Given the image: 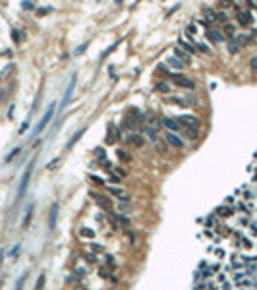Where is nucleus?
Instances as JSON below:
<instances>
[{"mask_svg": "<svg viewBox=\"0 0 257 290\" xmlns=\"http://www.w3.org/2000/svg\"><path fill=\"white\" fill-rule=\"evenodd\" d=\"M31 217H33V205H29V207H27V213H25V217H23V228H27V226H29Z\"/></svg>", "mask_w": 257, "mask_h": 290, "instance_id": "nucleus-22", "label": "nucleus"}, {"mask_svg": "<svg viewBox=\"0 0 257 290\" xmlns=\"http://www.w3.org/2000/svg\"><path fill=\"white\" fill-rule=\"evenodd\" d=\"M108 130H110V133H112V126H108ZM116 137H120V132H116ZM106 141H108V143H112V141H114V136H108Z\"/></svg>", "mask_w": 257, "mask_h": 290, "instance_id": "nucleus-46", "label": "nucleus"}, {"mask_svg": "<svg viewBox=\"0 0 257 290\" xmlns=\"http://www.w3.org/2000/svg\"><path fill=\"white\" fill-rule=\"evenodd\" d=\"M89 250H91L93 253H103V251H105V248H103V246H99V244H93V242L89 244Z\"/></svg>", "mask_w": 257, "mask_h": 290, "instance_id": "nucleus-27", "label": "nucleus"}, {"mask_svg": "<svg viewBox=\"0 0 257 290\" xmlns=\"http://www.w3.org/2000/svg\"><path fill=\"white\" fill-rule=\"evenodd\" d=\"M80 236L91 240V238H95V230H91V228H81V230H80Z\"/></svg>", "mask_w": 257, "mask_h": 290, "instance_id": "nucleus-23", "label": "nucleus"}, {"mask_svg": "<svg viewBox=\"0 0 257 290\" xmlns=\"http://www.w3.org/2000/svg\"><path fill=\"white\" fill-rule=\"evenodd\" d=\"M166 103L168 105H180V106H184V105H188L182 97H166Z\"/></svg>", "mask_w": 257, "mask_h": 290, "instance_id": "nucleus-15", "label": "nucleus"}, {"mask_svg": "<svg viewBox=\"0 0 257 290\" xmlns=\"http://www.w3.org/2000/svg\"><path fill=\"white\" fill-rule=\"evenodd\" d=\"M21 8H23V10H33V8H35V4H33L31 0H23V2H21Z\"/></svg>", "mask_w": 257, "mask_h": 290, "instance_id": "nucleus-34", "label": "nucleus"}, {"mask_svg": "<svg viewBox=\"0 0 257 290\" xmlns=\"http://www.w3.org/2000/svg\"><path fill=\"white\" fill-rule=\"evenodd\" d=\"M31 174H33V163L27 164V168L23 172V176H21V184H19V189H18V199H21L25 195V189L29 186V180H31Z\"/></svg>", "mask_w": 257, "mask_h": 290, "instance_id": "nucleus-1", "label": "nucleus"}, {"mask_svg": "<svg viewBox=\"0 0 257 290\" xmlns=\"http://www.w3.org/2000/svg\"><path fill=\"white\" fill-rule=\"evenodd\" d=\"M130 141H131L133 145H136V147H139V149H141L143 145H145V139H143V137L139 136V133H133V136L130 137Z\"/></svg>", "mask_w": 257, "mask_h": 290, "instance_id": "nucleus-13", "label": "nucleus"}, {"mask_svg": "<svg viewBox=\"0 0 257 290\" xmlns=\"http://www.w3.org/2000/svg\"><path fill=\"white\" fill-rule=\"evenodd\" d=\"M99 277H100V278H108L110 275H108V271H106V269H103V267H100V269H99Z\"/></svg>", "mask_w": 257, "mask_h": 290, "instance_id": "nucleus-43", "label": "nucleus"}, {"mask_svg": "<svg viewBox=\"0 0 257 290\" xmlns=\"http://www.w3.org/2000/svg\"><path fill=\"white\" fill-rule=\"evenodd\" d=\"M217 215H220V217H230V215H232V209H230L228 205H222V207L217 209Z\"/></svg>", "mask_w": 257, "mask_h": 290, "instance_id": "nucleus-20", "label": "nucleus"}, {"mask_svg": "<svg viewBox=\"0 0 257 290\" xmlns=\"http://www.w3.org/2000/svg\"><path fill=\"white\" fill-rule=\"evenodd\" d=\"M197 31V27H195V23H189L188 25V29H186V35H193V33Z\"/></svg>", "mask_w": 257, "mask_h": 290, "instance_id": "nucleus-37", "label": "nucleus"}, {"mask_svg": "<svg viewBox=\"0 0 257 290\" xmlns=\"http://www.w3.org/2000/svg\"><path fill=\"white\" fill-rule=\"evenodd\" d=\"M249 68H251V70H255V72H257V56H253V58H251V60H249Z\"/></svg>", "mask_w": 257, "mask_h": 290, "instance_id": "nucleus-48", "label": "nucleus"}, {"mask_svg": "<svg viewBox=\"0 0 257 290\" xmlns=\"http://www.w3.org/2000/svg\"><path fill=\"white\" fill-rule=\"evenodd\" d=\"M180 47H182L184 50H188L189 54H195V47H193V44H189L188 41H180Z\"/></svg>", "mask_w": 257, "mask_h": 290, "instance_id": "nucleus-25", "label": "nucleus"}, {"mask_svg": "<svg viewBox=\"0 0 257 290\" xmlns=\"http://www.w3.org/2000/svg\"><path fill=\"white\" fill-rule=\"evenodd\" d=\"M95 201H97L99 207H103V209H106V211H112V203H110L106 197H100V195H99V197H95Z\"/></svg>", "mask_w": 257, "mask_h": 290, "instance_id": "nucleus-12", "label": "nucleus"}, {"mask_svg": "<svg viewBox=\"0 0 257 290\" xmlns=\"http://www.w3.org/2000/svg\"><path fill=\"white\" fill-rule=\"evenodd\" d=\"M240 267L244 269V263H242V261H236V263H234V267H232V269H240Z\"/></svg>", "mask_w": 257, "mask_h": 290, "instance_id": "nucleus-57", "label": "nucleus"}, {"mask_svg": "<svg viewBox=\"0 0 257 290\" xmlns=\"http://www.w3.org/2000/svg\"><path fill=\"white\" fill-rule=\"evenodd\" d=\"M218 6L220 8H228V6H234V2H232V0H220Z\"/></svg>", "mask_w": 257, "mask_h": 290, "instance_id": "nucleus-38", "label": "nucleus"}, {"mask_svg": "<svg viewBox=\"0 0 257 290\" xmlns=\"http://www.w3.org/2000/svg\"><path fill=\"white\" fill-rule=\"evenodd\" d=\"M116 47H118V41H116V43H114V44H110V47H108V49H106V50H105V52H103V58H105V56H108V54H110V52H112V50H114V49H116Z\"/></svg>", "mask_w": 257, "mask_h": 290, "instance_id": "nucleus-36", "label": "nucleus"}, {"mask_svg": "<svg viewBox=\"0 0 257 290\" xmlns=\"http://www.w3.org/2000/svg\"><path fill=\"white\" fill-rule=\"evenodd\" d=\"M49 12H50V8H39L37 10V16H47Z\"/></svg>", "mask_w": 257, "mask_h": 290, "instance_id": "nucleus-44", "label": "nucleus"}, {"mask_svg": "<svg viewBox=\"0 0 257 290\" xmlns=\"http://www.w3.org/2000/svg\"><path fill=\"white\" fill-rule=\"evenodd\" d=\"M145 133H147V137L151 139V141H157V128L155 126H149V128H145Z\"/></svg>", "mask_w": 257, "mask_h": 290, "instance_id": "nucleus-16", "label": "nucleus"}, {"mask_svg": "<svg viewBox=\"0 0 257 290\" xmlns=\"http://www.w3.org/2000/svg\"><path fill=\"white\" fill-rule=\"evenodd\" d=\"M238 211L245 213V211H248V205H245V203H238Z\"/></svg>", "mask_w": 257, "mask_h": 290, "instance_id": "nucleus-53", "label": "nucleus"}, {"mask_svg": "<svg viewBox=\"0 0 257 290\" xmlns=\"http://www.w3.org/2000/svg\"><path fill=\"white\" fill-rule=\"evenodd\" d=\"M25 277H27V275H23V277H21L19 281L16 282V288H21V284H23V281H25Z\"/></svg>", "mask_w": 257, "mask_h": 290, "instance_id": "nucleus-55", "label": "nucleus"}, {"mask_svg": "<svg viewBox=\"0 0 257 290\" xmlns=\"http://www.w3.org/2000/svg\"><path fill=\"white\" fill-rule=\"evenodd\" d=\"M155 89H157L159 93H170V85L166 81H157V85H155Z\"/></svg>", "mask_w": 257, "mask_h": 290, "instance_id": "nucleus-14", "label": "nucleus"}, {"mask_svg": "<svg viewBox=\"0 0 257 290\" xmlns=\"http://www.w3.org/2000/svg\"><path fill=\"white\" fill-rule=\"evenodd\" d=\"M172 80H174V83L176 85H180V87H184V89H195V83L189 80V77H186V75H172Z\"/></svg>", "mask_w": 257, "mask_h": 290, "instance_id": "nucleus-4", "label": "nucleus"}, {"mask_svg": "<svg viewBox=\"0 0 257 290\" xmlns=\"http://www.w3.org/2000/svg\"><path fill=\"white\" fill-rule=\"evenodd\" d=\"M85 49H87V43H83V44H80V47H77V49H75V54H81V52H83Z\"/></svg>", "mask_w": 257, "mask_h": 290, "instance_id": "nucleus-49", "label": "nucleus"}, {"mask_svg": "<svg viewBox=\"0 0 257 290\" xmlns=\"http://www.w3.org/2000/svg\"><path fill=\"white\" fill-rule=\"evenodd\" d=\"M18 251H19V244H18V246H14V250L10 251V257H16V255H18Z\"/></svg>", "mask_w": 257, "mask_h": 290, "instance_id": "nucleus-52", "label": "nucleus"}, {"mask_svg": "<svg viewBox=\"0 0 257 290\" xmlns=\"http://www.w3.org/2000/svg\"><path fill=\"white\" fill-rule=\"evenodd\" d=\"M116 220H118V222H122L124 226H131V220H130L128 217H124V215H116Z\"/></svg>", "mask_w": 257, "mask_h": 290, "instance_id": "nucleus-29", "label": "nucleus"}, {"mask_svg": "<svg viewBox=\"0 0 257 290\" xmlns=\"http://www.w3.org/2000/svg\"><path fill=\"white\" fill-rule=\"evenodd\" d=\"M43 286H44V275H41V277L37 278V286H35V288H43Z\"/></svg>", "mask_w": 257, "mask_h": 290, "instance_id": "nucleus-47", "label": "nucleus"}, {"mask_svg": "<svg viewBox=\"0 0 257 290\" xmlns=\"http://www.w3.org/2000/svg\"><path fill=\"white\" fill-rule=\"evenodd\" d=\"M54 108H56V105H50L49 108H47V112H44V116L41 118V122H39V124H37V128H35V132H33V133H35V136H37V133H41L44 128H47L49 126V122L52 120V114H54Z\"/></svg>", "mask_w": 257, "mask_h": 290, "instance_id": "nucleus-2", "label": "nucleus"}, {"mask_svg": "<svg viewBox=\"0 0 257 290\" xmlns=\"http://www.w3.org/2000/svg\"><path fill=\"white\" fill-rule=\"evenodd\" d=\"M116 172H118L120 176H126V170H124V168H116Z\"/></svg>", "mask_w": 257, "mask_h": 290, "instance_id": "nucleus-63", "label": "nucleus"}, {"mask_svg": "<svg viewBox=\"0 0 257 290\" xmlns=\"http://www.w3.org/2000/svg\"><path fill=\"white\" fill-rule=\"evenodd\" d=\"M178 122H180L182 126H186V128H197V126H199V120H197L195 116H192V114L180 116V118H178Z\"/></svg>", "mask_w": 257, "mask_h": 290, "instance_id": "nucleus-6", "label": "nucleus"}, {"mask_svg": "<svg viewBox=\"0 0 257 290\" xmlns=\"http://www.w3.org/2000/svg\"><path fill=\"white\" fill-rule=\"evenodd\" d=\"M236 286L238 288H251V286H255V282L251 281V278L242 277V278H238V281H236Z\"/></svg>", "mask_w": 257, "mask_h": 290, "instance_id": "nucleus-11", "label": "nucleus"}, {"mask_svg": "<svg viewBox=\"0 0 257 290\" xmlns=\"http://www.w3.org/2000/svg\"><path fill=\"white\" fill-rule=\"evenodd\" d=\"M197 23H201V25H205V27H209V25H211L209 21H205V19H197Z\"/></svg>", "mask_w": 257, "mask_h": 290, "instance_id": "nucleus-58", "label": "nucleus"}, {"mask_svg": "<svg viewBox=\"0 0 257 290\" xmlns=\"http://www.w3.org/2000/svg\"><path fill=\"white\" fill-rule=\"evenodd\" d=\"M27 128H29V122H23V124H21V128H19V133H23Z\"/></svg>", "mask_w": 257, "mask_h": 290, "instance_id": "nucleus-54", "label": "nucleus"}, {"mask_svg": "<svg viewBox=\"0 0 257 290\" xmlns=\"http://www.w3.org/2000/svg\"><path fill=\"white\" fill-rule=\"evenodd\" d=\"M116 157H118L122 163H130V161H131V157H130L126 151H122V149H116Z\"/></svg>", "mask_w": 257, "mask_h": 290, "instance_id": "nucleus-21", "label": "nucleus"}, {"mask_svg": "<svg viewBox=\"0 0 257 290\" xmlns=\"http://www.w3.org/2000/svg\"><path fill=\"white\" fill-rule=\"evenodd\" d=\"M205 37H207V41H213V43H222V41H224V33H220V31H217V29H207Z\"/></svg>", "mask_w": 257, "mask_h": 290, "instance_id": "nucleus-7", "label": "nucleus"}, {"mask_svg": "<svg viewBox=\"0 0 257 290\" xmlns=\"http://www.w3.org/2000/svg\"><path fill=\"white\" fill-rule=\"evenodd\" d=\"M164 137H166V143L172 145L174 149H182V147H184V141L176 136V132H166V136H164Z\"/></svg>", "mask_w": 257, "mask_h": 290, "instance_id": "nucleus-5", "label": "nucleus"}, {"mask_svg": "<svg viewBox=\"0 0 257 290\" xmlns=\"http://www.w3.org/2000/svg\"><path fill=\"white\" fill-rule=\"evenodd\" d=\"M168 66H172V68H184V62L178 58V56H172V58H168Z\"/></svg>", "mask_w": 257, "mask_h": 290, "instance_id": "nucleus-17", "label": "nucleus"}, {"mask_svg": "<svg viewBox=\"0 0 257 290\" xmlns=\"http://www.w3.org/2000/svg\"><path fill=\"white\" fill-rule=\"evenodd\" d=\"M75 80H77V75L74 74L72 80H70V83H68V87H66V93H64V99H62V103H60V108H66V106L70 105V99H72L74 89H75Z\"/></svg>", "mask_w": 257, "mask_h": 290, "instance_id": "nucleus-3", "label": "nucleus"}, {"mask_svg": "<svg viewBox=\"0 0 257 290\" xmlns=\"http://www.w3.org/2000/svg\"><path fill=\"white\" fill-rule=\"evenodd\" d=\"M186 136H188L189 139H195V137H197V130H195V128H186Z\"/></svg>", "mask_w": 257, "mask_h": 290, "instance_id": "nucleus-31", "label": "nucleus"}, {"mask_svg": "<svg viewBox=\"0 0 257 290\" xmlns=\"http://www.w3.org/2000/svg\"><path fill=\"white\" fill-rule=\"evenodd\" d=\"M75 273L80 275V277H85V275H87V269H83V267H77V269H75Z\"/></svg>", "mask_w": 257, "mask_h": 290, "instance_id": "nucleus-50", "label": "nucleus"}, {"mask_svg": "<svg viewBox=\"0 0 257 290\" xmlns=\"http://www.w3.org/2000/svg\"><path fill=\"white\" fill-rule=\"evenodd\" d=\"M207 225L213 226V225H215V217H209V219H207Z\"/></svg>", "mask_w": 257, "mask_h": 290, "instance_id": "nucleus-60", "label": "nucleus"}, {"mask_svg": "<svg viewBox=\"0 0 257 290\" xmlns=\"http://www.w3.org/2000/svg\"><path fill=\"white\" fill-rule=\"evenodd\" d=\"M89 180H93L97 186H103V182H105L103 178H99V176H95V174H89Z\"/></svg>", "mask_w": 257, "mask_h": 290, "instance_id": "nucleus-35", "label": "nucleus"}, {"mask_svg": "<svg viewBox=\"0 0 257 290\" xmlns=\"http://www.w3.org/2000/svg\"><path fill=\"white\" fill-rule=\"evenodd\" d=\"M240 49H242V47H240L236 41H230V43H228V50H230V54H238Z\"/></svg>", "mask_w": 257, "mask_h": 290, "instance_id": "nucleus-24", "label": "nucleus"}, {"mask_svg": "<svg viewBox=\"0 0 257 290\" xmlns=\"http://www.w3.org/2000/svg\"><path fill=\"white\" fill-rule=\"evenodd\" d=\"M205 18L211 21V23H215V21H217V12L213 8H205Z\"/></svg>", "mask_w": 257, "mask_h": 290, "instance_id": "nucleus-19", "label": "nucleus"}, {"mask_svg": "<svg viewBox=\"0 0 257 290\" xmlns=\"http://www.w3.org/2000/svg\"><path fill=\"white\" fill-rule=\"evenodd\" d=\"M120 178H122V176H120L118 172H110V178H108V180L112 182V184H118V182H120Z\"/></svg>", "mask_w": 257, "mask_h": 290, "instance_id": "nucleus-32", "label": "nucleus"}, {"mask_svg": "<svg viewBox=\"0 0 257 290\" xmlns=\"http://www.w3.org/2000/svg\"><path fill=\"white\" fill-rule=\"evenodd\" d=\"M95 155H97V159H105V157H106V151H105V149H97Z\"/></svg>", "mask_w": 257, "mask_h": 290, "instance_id": "nucleus-45", "label": "nucleus"}, {"mask_svg": "<svg viewBox=\"0 0 257 290\" xmlns=\"http://www.w3.org/2000/svg\"><path fill=\"white\" fill-rule=\"evenodd\" d=\"M108 192L112 194V195H116V197H118V195H122V194H124V189H122L120 186H108Z\"/></svg>", "mask_w": 257, "mask_h": 290, "instance_id": "nucleus-26", "label": "nucleus"}, {"mask_svg": "<svg viewBox=\"0 0 257 290\" xmlns=\"http://www.w3.org/2000/svg\"><path fill=\"white\" fill-rule=\"evenodd\" d=\"M251 246H253L251 240H244V248H251Z\"/></svg>", "mask_w": 257, "mask_h": 290, "instance_id": "nucleus-56", "label": "nucleus"}, {"mask_svg": "<svg viewBox=\"0 0 257 290\" xmlns=\"http://www.w3.org/2000/svg\"><path fill=\"white\" fill-rule=\"evenodd\" d=\"M197 49H199L201 52H205V54H209V52H211V50H209V47H207V44H203V43H199V44H197Z\"/></svg>", "mask_w": 257, "mask_h": 290, "instance_id": "nucleus-41", "label": "nucleus"}, {"mask_svg": "<svg viewBox=\"0 0 257 290\" xmlns=\"http://www.w3.org/2000/svg\"><path fill=\"white\" fill-rule=\"evenodd\" d=\"M81 136H83V130H81V132H77V133H75V136H74V137H72V139L68 141V149H72V147H74V145H75V141H77V139H80Z\"/></svg>", "mask_w": 257, "mask_h": 290, "instance_id": "nucleus-28", "label": "nucleus"}, {"mask_svg": "<svg viewBox=\"0 0 257 290\" xmlns=\"http://www.w3.org/2000/svg\"><path fill=\"white\" fill-rule=\"evenodd\" d=\"M56 215H58V205L54 203V205H52V209H50V220H49L50 228H54V220H56Z\"/></svg>", "mask_w": 257, "mask_h": 290, "instance_id": "nucleus-18", "label": "nucleus"}, {"mask_svg": "<svg viewBox=\"0 0 257 290\" xmlns=\"http://www.w3.org/2000/svg\"><path fill=\"white\" fill-rule=\"evenodd\" d=\"M2 56H6V58H12V50H4V52H2Z\"/></svg>", "mask_w": 257, "mask_h": 290, "instance_id": "nucleus-59", "label": "nucleus"}, {"mask_svg": "<svg viewBox=\"0 0 257 290\" xmlns=\"http://www.w3.org/2000/svg\"><path fill=\"white\" fill-rule=\"evenodd\" d=\"M56 164H58V159H56V161H52V163L49 164V168H54V166H56Z\"/></svg>", "mask_w": 257, "mask_h": 290, "instance_id": "nucleus-64", "label": "nucleus"}, {"mask_svg": "<svg viewBox=\"0 0 257 290\" xmlns=\"http://www.w3.org/2000/svg\"><path fill=\"white\" fill-rule=\"evenodd\" d=\"M85 261L87 263H97V255L91 251V253H85Z\"/></svg>", "mask_w": 257, "mask_h": 290, "instance_id": "nucleus-33", "label": "nucleus"}, {"mask_svg": "<svg viewBox=\"0 0 257 290\" xmlns=\"http://www.w3.org/2000/svg\"><path fill=\"white\" fill-rule=\"evenodd\" d=\"M224 33H226L228 37H234V35H236V27L230 25V23H226V25H224Z\"/></svg>", "mask_w": 257, "mask_h": 290, "instance_id": "nucleus-30", "label": "nucleus"}, {"mask_svg": "<svg viewBox=\"0 0 257 290\" xmlns=\"http://www.w3.org/2000/svg\"><path fill=\"white\" fill-rule=\"evenodd\" d=\"M157 149H159V153H166V149H168V147H166V143L162 145V143H157Z\"/></svg>", "mask_w": 257, "mask_h": 290, "instance_id": "nucleus-51", "label": "nucleus"}, {"mask_svg": "<svg viewBox=\"0 0 257 290\" xmlns=\"http://www.w3.org/2000/svg\"><path fill=\"white\" fill-rule=\"evenodd\" d=\"M162 126L168 132H180V122L174 118H162Z\"/></svg>", "mask_w": 257, "mask_h": 290, "instance_id": "nucleus-9", "label": "nucleus"}, {"mask_svg": "<svg viewBox=\"0 0 257 290\" xmlns=\"http://www.w3.org/2000/svg\"><path fill=\"white\" fill-rule=\"evenodd\" d=\"M244 197H245V199H251L253 194H251V192H244Z\"/></svg>", "mask_w": 257, "mask_h": 290, "instance_id": "nucleus-62", "label": "nucleus"}, {"mask_svg": "<svg viewBox=\"0 0 257 290\" xmlns=\"http://www.w3.org/2000/svg\"><path fill=\"white\" fill-rule=\"evenodd\" d=\"M12 37H14L16 43H21V33H18L16 29H12Z\"/></svg>", "mask_w": 257, "mask_h": 290, "instance_id": "nucleus-40", "label": "nucleus"}, {"mask_svg": "<svg viewBox=\"0 0 257 290\" xmlns=\"http://www.w3.org/2000/svg\"><path fill=\"white\" fill-rule=\"evenodd\" d=\"M174 56H178V58H180L184 64H189V62H192V54H189L188 50H184V49L180 47V44H178V47L174 49Z\"/></svg>", "mask_w": 257, "mask_h": 290, "instance_id": "nucleus-8", "label": "nucleus"}, {"mask_svg": "<svg viewBox=\"0 0 257 290\" xmlns=\"http://www.w3.org/2000/svg\"><path fill=\"white\" fill-rule=\"evenodd\" d=\"M157 70H159V74H164V75H168V74H170L168 68H166V66H162V64H159V68H157Z\"/></svg>", "mask_w": 257, "mask_h": 290, "instance_id": "nucleus-42", "label": "nucleus"}, {"mask_svg": "<svg viewBox=\"0 0 257 290\" xmlns=\"http://www.w3.org/2000/svg\"><path fill=\"white\" fill-rule=\"evenodd\" d=\"M236 16H238V23L240 25H251V21H253V18L248 14V12H236Z\"/></svg>", "mask_w": 257, "mask_h": 290, "instance_id": "nucleus-10", "label": "nucleus"}, {"mask_svg": "<svg viewBox=\"0 0 257 290\" xmlns=\"http://www.w3.org/2000/svg\"><path fill=\"white\" fill-rule=\"evenodd\" d=\"M128 238H130V242L133 244V242H136V234H131V232H128Z\"/></svg>", "mask_w": 257, "mask_h": 290, "instance_id": "nucleus-61", "label": "nucleus"}, {"mask_svg": "<svg viewBox=\"0 0 257 290\" xmlns=\"http://www.w3.org/2000/svg\"><path fill=\"white\" fill-rule=\"evenodd\" d=\"M18 153H19V147H16V149H14L12 153H10V155H8V157H6V163H10V161H12V159L16 157V155H18Z\"/></svg>", "mask_w": 257, "mask_h": 290, "instance_id": "nucleus-39", "label": "nucleus"}]
</instances>
